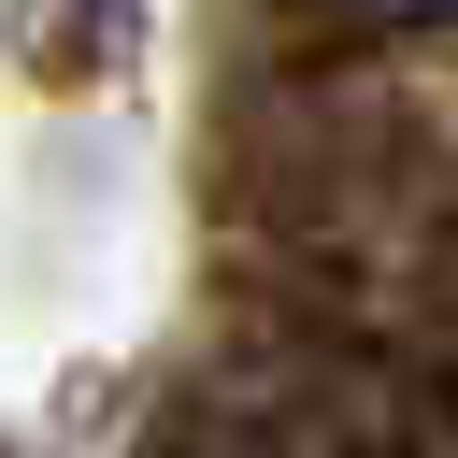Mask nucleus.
I'll return each instance as SVG.
<instances>
[{"label":"nucleus","instance_id":"nucleus-1","mask_svg":"<svg viewBox=\"0 0 458 458\" xmlns=\"http://www.w3.org/2000/svg\"><path fill=\"white\" fill-rule=\"evenodd\" d=\"M386 14H458V0H386Z\"/></svg>","mask_w":458,"mask_h":458}]
</instances>
